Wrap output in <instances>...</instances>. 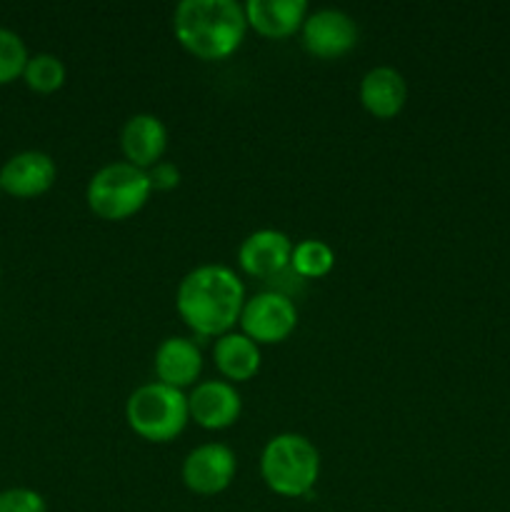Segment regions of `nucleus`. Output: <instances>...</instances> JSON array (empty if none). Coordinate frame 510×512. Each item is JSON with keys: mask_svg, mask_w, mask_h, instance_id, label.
<instances>
[{"mask_svg": "<svg viewBox=\"0 0 510 512\" xmlns=\"http://www.w3.org/2000/svg\"><path fill=\"white\" fill-rule=\"evenodd\" d=\"M248 300L243 280L228 265L205 263L183 275L175 290L180 320L200 338H220L240 320Z\"/></svg>", "mask_w": 510, "mask_h": 512, "instance_id": "f257e3e1", "label": "nucleus"}, {"mask_svg": "<svg viewBox=\"0 0 510 512\" xmlns=\"http://www.w3.org/2000/svg\"><path fill=\"white\" fill-rule=\"evenodd\" d=\"M175 40L198 60H225L248 33L245 8L235 0H183L173 13Z\"/></svg>", "mask_w": 510, "mask_h": 512, "instance_id": "f03ea898", "label": "nucleus"}, {"mask_svg": "<svg viewBox=\"0 0 510 512\" xmlns=\"http://www.w3.org/2000/svg\"><path fill=\"white\" fill-rule=\"evenodd\" d=\"M260 478L280 498H305L320 478V453L300 433H278L260 453Z\"/></svg>", "mask_w": 510, "mask_h": 512, "instance_id": "7ed1b4c3", "label": "nucleus"}, {"mask_svg": "<svg viewBox=\"0 0 510 512\" xmlns=\"http://www.w3.org/2000/svg\"><path fill=\"white\" fill-rule=\"evenodd\" d=\"M125 423L148 443H170L190 423L188 395L158 380L140 385L125 400Z\"/></svg>", "mask_w": 510, "mask_h": 512, "instance_id": "20e7f679", "label": "nucleus"}, {"mask_svg": "<svg viewBox=\"0 0 510 512\" xmlns=\"http://www.w3.org/2000/svg\"><path fill=\"white\" fill-rule=\"evenodd\" d=\"M153 185L145 170L118 160L95 170L85 188V203L90 213L108 223H120L138 215L150 200Z\"/></svg>", "mask_w": 510, "mask_h": 512, "instance_id": "39448f33", "label": "nucleus"}, {"mask_svg": "<svg viewBox=\"0 0 510 512\" xmlns=\"http://www.w3.org/2000/svg\"><path fill=\"white\" fill-rule=\"evenodd\" d=\"M240 333L248 335L258 345L283 343L298 328V308L293 300L275 290L253 295L245 300L240 313Z\"/></svg>", "mask_w": 510, "mask_h": 512, "instance_id": "423d86ee", "label": "nucleus"}, {"mask_svg": "<svg viewBox=\"0 0 510 512\" xmlns=\"http://www.w3.org/2000/svg\"><path fill=\"white\" fill-rule=\"evenodd\" d=\"M358 23L340 8L310 10L300 28L303 48L318 60H338L358 43Z\"/></svg>", "mask_w": 510, "mask_h": 512, "instance_id": "0eeeda50", "label": "nucleus"}, {"mask_svg": "<svg viewBox=\"0 0 510 512\" xmlns=\"http://www.w3.org/2000/svg\"><path fill=\"white\" fill-rule=\"evenodd\" d=\"M238 473V458L223 443H203L190 450L180 465L183 485L195 495H220L230 488Z\"/></svg>", "mask_w": 510, "mask_h": 512, "instance_id": "6e6552de", "label": "nucleus"}, {"mask_svg": "<svg viewBox=\"0 0 510 512\" xmlns=\"http://www.w3.org/2000/svg\"><path fill=\"white\" fill-rule=\"evenodd\" d=\"M188 410L203 430H228L240 420L243 398L228 380H200L188 393Z\"/></svg>", "mask_w": 510, "mask_h": 512, "instance_id": "1a4fd4ad", "label": "nucleus"}, {"mask_svg": "<svg viewBox=\"0 0 510 512\" xmlns=\"http://www.w3.org/2000/svg\"><path fill=\"white\" fill-rule=\"evenodd\" d=\"M293 240L275 228H260L250 233L238 248V265L245 275L270 280L290 268Z\"/></svg>", "mask_w": 510, "mask_h": 512, "instance_id": "9d476101", "label": "nucleus"}, {"mask_svg": "<svg viewBox=\"0 0 510 512\" xmlns=\"http://www.w3.org/2000/svg\"><path fill=\"white\" fill-rule=\"evenodd\" d=\"M58 178L55 160L43 150H23L0 168V190L20 200L48 193Z\"/></svg>", "mask_w": 510, "mask_h": 512, "instance_id": "9b49d317", "label": "nucleus"}, {"mask_svg": "<svg viewBox=\"0 0 510 512\" xmlns=\"http://www.w3.org/2000/svg\"><path fill=\"white\" fill-rule=\"evenodd\" d=\"M120 150L125 163L148 173L168 150V128L153 113H135L120 128Z\"/></svg>", "mask_w": 510, "mask_h": 512, "instance_id": "f8f14e48", "label": "nucleus"}, {"mask_svg": "<svg viewBox=\"0 0 510 512\" xmlns=\"http://www.w3.org/2000/svg\"><path fill=\"white\" fill-rule=\"evenodd\" d=\"M153 370L158 383L170 385V388H195L200 373H203V353L195 345V340L183 338V335H170L155 348Z\"/></svg>", "mask_w": 510, "mask_h": 512, "instance_id": "ddd939ff", "label": "nucleus"}, {"mask_svg": "<svg viewBox=\"0 0 510 512\" xmlns=\"http://www.w3.org/2000/svg\"><path fill=\"white\" fill-rule=\"evenodd\" d=\"M358 98L365 113L378 120H390L403 113L408 103V83L393 65H375L360 78Z\"/></svg>", "mask_w": 510, "mask_h": 512, "instance_id": "4468645a", "label": "nucleus"}, {"mask_svg": "<svg viewBox=\"0 0 510 512\" xmlns=\"http://www.w3.org/2000/svg\"><path fill=\"white\" fill-rule=\"evenodd\" d=\"M243 8L248 28L268 40H285L300 33L310 13L305 0H248Z\"/></svg>", "mask_w": 510, "mask_h": 512, "instance_id": "2eb2a0df", "label": "nucleus"}, {"mask_svg": "<svg viewBox=\"0 0 510 512\" xmlns=\"http://www.w3.org/2000/svg\"><path fill=\"white\" fill-rule=\"evenodd\" d=\"M213 363L220 378L228 383H248L260 373L263 353H260V345L253 343L248 335L240 330H230V333L215 338Z\"/></svg>", "mask_w": 510, "mask_h": 512, "instance_id": "dca6fc26", "label": "nucleus"}, {"mask_svg": "<svg viewBox=\"0 0 510 512\" xmlns=\"http://www.w3.org/2000/svg\"><path fill=\"white\" fill-rule=\"evenodd\" d=\"M290 268H293V273L300 275V278H325V275L335 268V250L330 248L325 240H300V243L293 245Z\"/></svg>", "mask_w": 510, "mask_h": 512, "instance_id": "f3484780", "label": "nucleus"}, {"mask_svg": "<svg viewBox=\"0 0 510 512\" xmlns=\"http://www.w3.org/2000/svg\"><path fill=\"white\" fill-rule=\"evenodd\" d=\"M65 78H68V70H65V63L53 53H38L28 60L25 65L23 80L30 90L40 95H50L55 90H60L65 85Z\"/></svg>", "mask_w": 510, "mask_h": 512, "instance_id": "a211bd4d", "label": "nucleus"}, {"mask_svg": "<svg viewBox=\"0 0 510 512\" xmlns=\"http://www.w3.org/2000/svg\"><path fill=\"white\" fill-rule=\"evenodd\" d=\"M30 55L23 38L8 28H0V85H8L13 80L23 78L25 65Z\"/></svg>", "mask_w": 510, "mask_h": 512, "instance_id": "6ab92c4d", "label": "nucleus"}, {"mask_svg": "<svg viewBox=\"0 0 510 512\" xmlns=\"http://www.w3.org/2000/svg\"><path fill=\"white\" fill-rule=\"evenodd\" d=\"M0 512H48V505L38 490L8 488L0 493Z\"/></svg>", "mask_w": 510, "mask_h": 512, "instance_id": "aec40b11", "label": "nucleus"}, {"mask_svg": "<svg viewBox=\"0 0 510 512\" xmlns=\"http://www.w3.org/2000/svg\"><path fill=\"white\" fill-rule=\"evenodd\" d=\"M148 178H150V185H153V190H163V193H168V190H175L180 185V170L175 163L160 160L158 165H153V168L148 170Z\"/></svg>", "mask_w": 510, "mask_h": 512, "instance_id": "412c9836", "label": "nucleus"}]
</instances>
